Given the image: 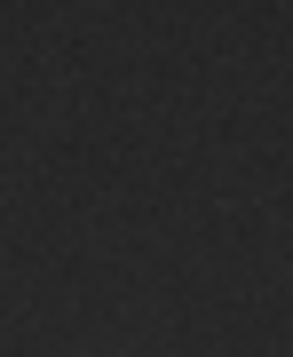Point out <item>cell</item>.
<instances>
[]
</instances>
